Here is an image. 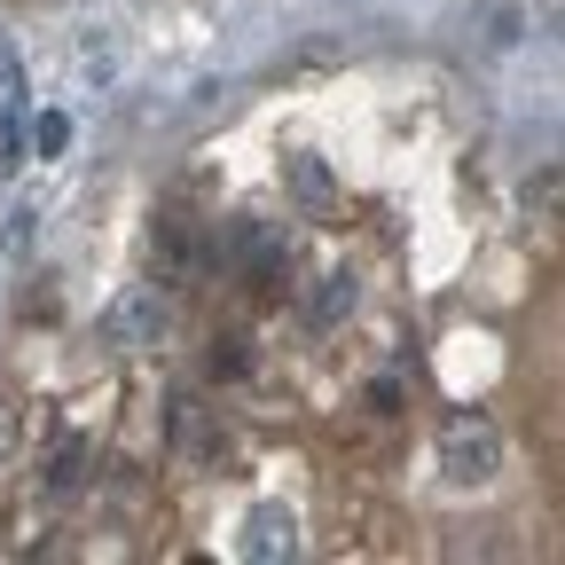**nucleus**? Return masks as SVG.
Masks as SVG:
<instances>
[{
    "label": "nucleus",
    "mask_w": 565,
    "mask_h": 565,
    "mask_svg": "<svg viewBox=\"0 0 565 565\" xmlns=\"http://www.w3.org/2000/svg\"><path fill=\"white\" fill-rule=\"evenodd\" d=\"M17 440H24V408H17L9 393H0V463L17 456Z\"/></svg>",
    "instance_id": "nucleus-11"
},
{
    "label": "nucleus",
    "mask_w": 565,
    "mask_h": 565,
    "mask_svg": "<svg viewBox=\"0 0 565 565\" xmlns=\"http://www.w3.org/2000/svg\"><path fill=\"white\" fill-rule=\"evenodd\" d=\"M519 32H526V17L511 9V0H487V9H479V40L487 47H519Z\"/></svg>",
    "instance_id": "nucleus-7"
},
{
    "label": "nucleus",
    "mask_w": 565,
    "mask_h": 565,
    "mask_svg": "<svg viewBox=\"0 0 565 565\" xmlns=\"http://www.w3.org/2000/svg\"><path fill=\"white\" fill-rule=\"evenodd\" d=\"M345 315H353V275H322V282H315V307H307V322H315V330H338Z\"/></svg>",
    "instance_id": "nucleus-4"
},
{
    "label": "nucleus",
    "mask_w": 565,
    "mask_h": 565,
    "mask_svg": "<svg viewBox=\"0 0 565 565\" xmlns=\"http://www.w3.org/2000/svg\"><path fill=\"white\" fill-rule=\"evenodd\" d=\"M282 181H291V196H299V204L330 212V173H322V158H291V166H282Z\"/></svg>",
    "instance_id": "nucleus-6"
},
{
    "label": "nucleus",
    "mask_w": 565,
    "mask_h": 565,
    "mask_svg": "<svg viewBox=\"0 0 565 565\" xmlns=\"http://www.w3.org/2000/svg\"><path fill=\"white\" fill-rule=\"evenodd\" d=\"M32 141H40L47 158H63V141H71V118H63V110H40V118H32Z\"/></svg>",
    "instance_id": "nucleus-10"
},
{
    "label": "nucleus",
    "mask_w": 565,
    "mask_h": 565,
    "mask_svg": "<svg viewBox=\"0 0 565 565\" xmlns=\"http://www.w3.org/2000/svg\"><path fill=\"white\" fill-rule=\"evenodd\" d=\"M0 103H24V71H17V55H9V40H0Z\"/></svg>",
    "instance_id": "nucleus-12"
},
{
    "label": "nucleus",
    "mask_w": 565,
    "mask_h": 565,
    "mask_svg": "<svg viewBox=\"0 0 565 565\" xmlns=\"http://www.w3.org/2000/svg\"><path fill=\"white\" fill-rule=\"evenodd\" d=\"M79 79H87L95 95L118 87V47H110V32H87V47H79Z\"/></svg>",
    "instance_id": "nucleus-5"
},
{
    "label": "nucleus",
    "mask_w": 565,
    "mask_h": 565,
    "mask_svg": "<svg viewBox=\"0 0 565 565\" xmlns=\"http://www.w3.org/2000/svg\"><path fill=\"white\" fill-rule=\"evenodd\" d=\"M103 338H110L118 353L158 345V338H166V299H158V291H141V282H134V291H118L110 315H103Z\"/></svg>",
    "instance_id": "nucleus-2"
},
{
    "label": "nucleus",
    "mask_w": 565,
    "mask_h": 565,
    "mask_svg": "<svg viewBox=\"0 0 565 565\" xmlns=\"http://www.w3.org/2000/svg\"><path fill=\"white\" fill-rule=\"evenodd\" d=\"M9 166H24V126L0 118V173H9Z\"/></svg>",
    "instance_id": "nucleus-13"
},
{
    "label": "nucleus",
    "mask_w": 565,
    "mask_h": 565,
    "mask_svg": "<svg viewBox=\"0 0 565 565\" xmlns=\"http://www.w3.org/2000/svg\"><path fill=\"white\" fill-rule=\"evenodd\" d=\"M433 456H440L448 487H494L503 479V433H494L487 408H448L440 433H433Z\"/></svg>",
    "instance_id": "nucleus-1"
},
{
    "label": "nucleus",
    "mask_w": 565,
    "mask_h": 565,
    "mask_svg": "<svg viewBox=\"0 0 565 565\" xmlns=\"http://www.w3.org/2000/svg\"><path fill=\"white\" fill-rule=\"evenodd\" d=\"M79 463H87V448H79V440H63V448H55V463H47V487H55V494H71V487H79Z\"/></svg>",
    "instance_id": "nucleus-9"
},
{
    "label": "nucleus",
    "mask_w": 565,
    "mask_h": 565,
    "mask_svg": "<svg viewBox=\"0 0 565 565\" xmlns=\"http://www.w3.org/2000/svg\"><path fill=\"white\" fill-rule=\"evenodd\" d=\"M212 370H228V377H236V370H252V353H244V338H221V345H212Z\"/></svg>",
    "instance_id": "nucleus-14"
},
{
    "label": "nucleus",
    "mask_w": 565,
    "mask_h": 565,
    "mask_svg": "<svg viewBox=\"0 0 565 565\" xmlns=\"http://www.w3.org/2000/svg\"><path fill=\"white\" fill-rule=\"evenodd\" d=\"M236 557H252V565L299 557V519L282 511V503H252L244 511V534H236Z\"/></svg>",
    "instance_id": "nucleus-3"
},
{
    "label": "nucleus",
    "mask_w": 565,
    "mask_h": 565,
    "mask_svg": "<svg viewBox=\"0 0 565 565\" xmlns=\"http://www.w3.org/2000/svg\"><path fill=\"white\" fill-rule=\"evenodd\" d=\"M32 236H40V212H32V204H17V212H9V228H0V252H17V259H24V252H32Z\"/></svg>",
    "instance_id": "nucleus-8"
}]
</instances>
